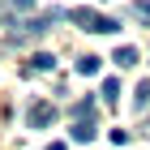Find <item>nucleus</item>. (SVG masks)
<instances>
[{
  "instance_id": "f257e3e1",
  "label": "nucleus",
  "mask_w": 150,
  "mask_h": 150,
  "mask_svg": "<svg viewBox=\"0 0 150 150\" xmlns=\"http://www.w3.org/2000/svg\"><path fill=\"white\" fill-rule=\"evenodd\" d=\"M69 22H77L81 30H90V35H116L120 22L107 17V13H94V9H69Z\"/></svg>"
},
{
  "instance_id": "f03ea898",
  "label": "nucleus",
  "mask_w": 150,
  "mask_h": 150,
  "mask_svg": "<svg viewBox=\"0 0 150 150\" xmlns=\"http://www.w3.org/2000/svg\"><path fill=\"white\" fill-rule=\"evenodd\" d=\"M26 120H30V129H47L52 120H56V107H52V103H30Z\"/></svg>"
},
{
  "instance_id": "7ed1b4c3",
  "label": "nucleus",
  "mask_w": 150,
  "mask_h": 150,
  "mask_svg": "<svg viewBox=\"0 0 150 150\" xmlns=\"http://www.w3.org/2000/svg\"><path fill=\"white\" fill-rule=\"evenodd\" d=\"M69 142H81V146L94 142V125H90V120H77V125L69 129Z\"/></svg>"
},
{
  "instance_id": "20e7f679",
  "label": "nucleus",
  "mask_w": 150,
  "mask_h": 150,
  "mask_svg": "<svg viewBox=\"0 0 150 150\" xmlns=\"http://www.w3.org/2000/svg\"><path fill=\"white\" fill-rule=\"evenodd\" d=\"M112 60L120 64V69H133V64H137V47H129V43H125V47H116V56H112Z\"/></svg>"
},
{
  "instance_id": "39448f33",
  "label": "nucleus",
  "mask_w": 150,
  "mask_h": 150,
  "mask_svg": "<svg viewBox=\"0 0 150 150\" xmlns=\"http://www.w3.org/2000/svg\"><path fill=\"white\" fill-rule=\"evenodd\" d=\"M30 69H39V73L56 69V56H52V52H35V60H30Z\"/></svg>"
},
{
  "instance_id": "423d86ee",
  "label": "nucleus",
  "mask_w": 150,
  "mask_h": 150,
  "mask_svg": "<svg viewBox=\"0 0 150 150\" xmlns=\"http://www.w3.org/2000/svg\"><path fill=\"white\" fill-rule=\"evenodd\" d=\"M99 69H103V60H99V56H81V60H77V73H86V77H94Z\"/></svg>"
},
{
  "instance_id": "0eeeda50",
  "label": "nucleus",
  "mask_w": 150,
  "mask_h": 150,
  "mask_svg": "<svg viewBox=\"0 0 150 150\" xmlns=\"http://www.w3.org/2000/svg\"><path fill=\"white\" fill-rule=\"evenodd\" d=\"M99 94H103V103H116V94H120V81H116V77H103V90H99Z\"/></svg>"
},
{
  "instance_id": "6e6552de",
  "label": "nucleus",
  "mask_w": 150,
  "mask_h": 150,
  "mask_svg": "<svg viewBox=\"0 0 150 150\" xmlns=\"http://www.w3.org/2000/svg\"><path fill=\"white\" fill-rule=\"evenodd\" d=\"M90 112H94V99H81V103H73V107H69V116H77V120H86Z\"/></svg>"
},
{
  "instance_id": "1a4fd4ad",
  "label": "nucleus",
  "mask_w": 150,
  "mask_h": 150,
  "mask_svg": "<svg viewBox=\"0 0 150 150\" xmlns=\"http://www.w3.org/2000/svg\"><path fill=\"white\" fill-rule=\"evenodd\" d=\"M133 17H137V22H146V26H150V0H137V4H133Z\"/></svg>"
},
{
  "instance_id": "9d476101",
  "label": "nucleus",
  "mask_w": 150,
  "mask_h": 150,
  "mask_svg": "<svg viewBox=\"0 0 150 150\" xmlns=\"http://www.w3.org/2000/svg\"><path fill=\"white\" fill-rule=\"evenodd\" d=\"M146 103H150V86L142 81V86H137V107H146Z\"/></svg>"
},
{
  "instance_id": "9b49d317",
  "label": "nucleus",
  "mask_w": 150,
  "mask_h": 150,
  "mask_svg": "<svg viewBox=\"0 0 150 150\" xmlns=\"http://www.w3.org/2000/svg\"><path fill=\"white\" fill-rule=\"evenodd\" d=\"M13 9H35V0H9Z\"/></svg>"
},
{
  "instance_id": "f8f14e48",
  "label": "nucleus",
  "mask_w": 150,
  "mask_h": 150,
  "mask_svg": "<svg viewBox=\"0 0 150 150\" xmlns=\"http://www.w3.org/2000/svg\"><path fill=\"white\" fill-rule=\"evenodd\" d=\"M47 150H69V146H64V142H52V146H47Z\"/></svg>"
}]
</instances>
